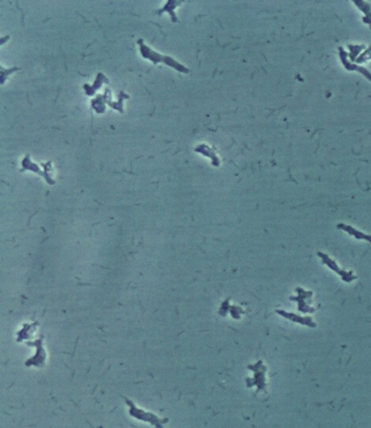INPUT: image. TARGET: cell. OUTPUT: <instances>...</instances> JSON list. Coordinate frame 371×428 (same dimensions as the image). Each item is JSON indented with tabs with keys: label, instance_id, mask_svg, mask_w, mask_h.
I'll list each match as a JSON object with an SVG mask.
<instances>
[{
	"label": "cell",
	"instance_id": "obj_1",
	"mask_svg": "<svg viewBox=\"0 0 371 428\" xmlns=\"http://www.w3.org/2000/svg\"><path fill=\"white\" fill-rule=\"evenodd\" d=\"M137 44H138V46H140V52H141V54H142L143 58L150 60L154 64H165L169 66L175 68V70H177L178 72L186 73V74L190 73V68H187L186 66H184L183 64H180V62H178L177 60H174L173 58H171V56H162L158 52H154L153 49H150L147 45L144 44L143 40H138Z\"/></svg>",
	"mask_w": 371,
	"mask_h": 428
},
{
	"label": "cell",
	"instance_id": "obj_2",
	"mask_svg": "<svg viewBox=\"0 0 371 428\" xmlns=\"http://www.w3.org/2000/svg\"><path fill=\"white\" fill-rule=\"evenodd\" d=\"M317 256L320 258V259L322 260V263H323V264H325L326 266L330 268L332 270H334V272H336L339 276H341V278H342L344 282H351V280H356V276H355V275H353V272H345V270H342L341 268H338V266L336 264V262H335V261H333V260L331 259V258H329V256H326V254H322V252H318V254H317Z\"/></svg>",
	"mask_w": 371,
	"mask_h": 428
},
{
	"label": "cell",
	"instance_id": "obj_3",
	"mask_svg": "<svg viewBox=\"0 0 371 428\" xmlns=\"http://www.w3.org/2000/svg\"><path fill=\"white\" fill-rule=\"evenodd\" d=\"M248 368L253 370V372H255L254 384L258 387V390L265 389L266 388L265 374L267 372V368L263 365L262 361H258V363H256L254 365H249Z\"/></svg>",
	"mask_w": 371,
	"mask_h": 428
},
{
	"label": "cell",
	"instance_id": "obj_4",
	"mask_svg": "<svg viewBox=\"0 0 371 428\" xmlns=\"http://www.w3.org/2000/svg\"><path fill=\"white\" fill-rule=\"evenodd\" d=\"M296 292L298 294L297 297H291L290 299L292 301L298 302V310L303 313H313L315 312L316 310L313 309V308H310L309 306H308L305 301V299L311 297L312 292H305L304 289H301V288H296Z\"/></svg>",
	"mask_w": 371,
	"mask_h": 428
},
{
	"label": "cell",
	"instance_id": "obj_5",
	"mask_svg": "<svg viewBox=\"0 0 371 428\" xmlns=\"http://www.w3.org/2000/svg\"><path fill=\"white\" fill-rule=\"evenodd\" d=\"M22 168H23L21 170V171H25V170H27V171L36 172L37 174H40L42 176V178H45L49 185H55L56 182L52 178H50V175L47 174L46 172H42L41 168H39V166L35 164V163L32 162V160H31V156L29 154L27 156H25V158L22 160Z\"/></svg>",
	"mask_w": 371,
	"mask_h": 428
},
{
	"label": "cell",
	"instance_id": "obj_6",
	"mask_svg": "<svg viewBox=\"0 0 371 428\" xmlns=\"http://www.w3.org/2000/svg\"><path fill=\"white\" fill-rule=\"evenodd\" d=\"M275 312L278 313V314H280L281 316L285 318L290 320H293V322H295V323H299V324H303V325H306V326H309V327H312V328H315V327H316V323L312 322V320L310 318H306V316L303 318V316H296V314H294V313L285 312V311H283V310H276Z\"/></svg>",
	"mask_w": 371,
	"mask_h": 428
},
{
	"label": "cell",
	"instance_id": "obj_7",
	"mask_svg": "<svg viewBox=\"0 0 371 428\" xmlns=\"http://www.w3.org/2000/svg\"><path fill=\"white\" fill-rule=\"evenodd\" d=\"M195 151H196V152L202 154L206 156H209V158L211 159V163H212L213 166H220V160L216 154L215 149L210 148L209 146H207V144H199V146L195 148Z\"/></svg>",
	"mask_w": 371,
	"mask_h": 428
},
{
	"label": "cell",
	"instance_id": "obj_8",
	"mask_svg": "<svg viewBox=\"0 0 371 428\" xmlns=\"http://www.w3.org/2000/svg\"><path fill=\"white\" fill-rule=\"evenodd\" d=\"M104 82H106V83H108V78H107L103 73H99V74L97 75V78H96L95 83H94V85H93V86H90V85H84V90H85L86 95H87V96H93V95H94V92H95L97 90H99V88L102 87V85H103Z\"/></svg>",
	"mask_w": 371,
	"mask_h": 428
},
{
	"label": "cell",
	"instance_id": "obj_9",
	"mask_svg": "<svg viewBox=\"0 0 371 428\" xmlns=\"http://www.w3.org/2000/svg\"><path fill=\"white\" fill-rule=\"evenodd\" d=\"M337 228L345 230L346 232H348L349 235L355 236L357 239H363V240H367L369 242H371V236L370 235H366L363 234V232L357 230L356 228H351L349 225H345V224H337Z\"/></svg>",
	"mask_w": 371,
	"mask_h": 428
},
{
	"label": "cell",
	"instance_id": "obj_10",
	"mask_svg": "<svg viewBox=\"0 0 371 428\" xmlns=\"http://www.w3.org/2000/svg\"><path fill=\"white\" fill-rule=\"evenodd\" d=\"M339 54H341V59H342V61H343V64H344V66L347 68V70H357L358 72L359 73H362L364 76L366 78H368L369 80H371V74L366 70V68H358V66H350L348 62L346 61V52H343V49L342 48H339Z\"/></svg>",
	"mask_w": 371,
	"mask_h": 428
},
{
	"label": "cell",
	"instance_id": "obj_11",
	"mask_svg": "<svg viewBox=\"0 0 371 428\" xmlns=\"http://www.w3.org/2000/svg\"><path fill=\"white\" fill-rule=\"evenodd\" d=\"M182 2H167L165 7H163L161 10L158 11V14L161 16L163 14V12H168V14H170V16H171L172 21L173 22H178V18H177V16H175V14H174L173 11H174L175 8L178 7V6L182 4Z\"/></svg>",
	"mask_w": 371,
	"mask_h": 428
},
{
	"label": "cell",
	"instance_id": "obj_12",
	"mask_svg": "<svg viewBox=\"0 0 371 428\" xmlns=\"http://www.w3.org/2000/svg\"><path fill=\"white\" fill-rule=\"evenodd\" d=\"M105 102L106 99L105 96H97V98L92 100V106L93 109L95 110L97 113H104L106 108H105Z\"/></svg>",
	"mask_w": 371,
	"mask_h": 428
}]
</instances>
